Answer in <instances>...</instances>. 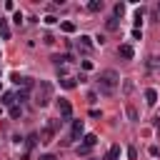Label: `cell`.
Segmentation results:
<instances>
[{
    "instance_id": "6da1fadb",
    "label": "cell",
    "mask_w": 160,
    "mask_h": 160,
    "mask_svg": "<svg viewBox=\"0 0 160 160\" xmlns=\"http://www.w3.org/2000/svg\"><path fill=\"white\" fill-rule=\"evenodd\" d=\"M118 85H120V75H118L115 70H102V72H100L98 88H100L102 95H112V92L118 90Z\"/></svg>"
},
{
    "instance_id": "7a4b0ae2",
    "label": "cell",
    "mask_w": 160,
    "mask_h": 160,
    "mask_svg": "<svg viewBox=\"0 0 160 160\" xmlns=\"http://www.w3.org/2000/svg\"><path fill=\"white\" fill-rule=\"evenodd\" d=\"M50 100H52V85H50L48 80H40V82L35 85V105H38V108H45Z\"/></svg>"
},
{
    "instance_id": "3957f363",
    "label": "cell",
    "mask_w": 160,
    "mask_h": 160,
    "mask_svg": "<svg viewBox=\"0 0 160 160\" xmlns=\"http://www.w3.org/2000/svg\"><path fill=\"white\" fill-rule=\"evenodd\" d=\"M60 122H62V120H50V122L40 130V142H52V138H55V132H58Z\"/></svg>"
},
{
    "instance_id": "277c9868",
    "label": "cell",
    "mask_w": 160,
    "mask_h": 160,
    "mask_svg": "<svg viewBox=\"0 0 160 160\" xmlns=\"http://www.w3.org/2000/svg\"><path fill=\"white\" fill-rule=\"evenodd\" d=\"M58 108H60V118H62V120H70V118H72V105H70L65 98L58 100Z\"/></svg>"
},
{
    "instance_id": "5b68a950",
    "label": "cell",
    "mask_w": 160,
    "mask_h": 160,
    "mask_svg": "<svg viewBox=\"0 0 160 160\" xmlns=\"http://www.w3.org/2000/svg\"><path fill=\"white\" fill-rule=\"evenodd\" d=\"M12 82L15 85H22V88H32V78H25L20 72H12Z\"/></svg>"
},
{
    "instance_id": "8992f818",
    "label": "cell",
    "mask_w": 160,
    "mask_h": 160,
    "mask_svg": "<svg viewBox=\"0 0 160 160\" xmlns=\"http://www.w3.org/2000/svg\"><path fill=\"white\" fill-rule=\"evenodd\" d=\"M82 138V120H72V130H70V140H80Z\"/></svg>"
},
{
    "instance_id": "52a82bcc",
    "label": "cell",
    "mask_w": 160,
    "mask_h": 160,
    "mask_svg": "<svg viewBox=\"0 0 160 160\" xmlns=\"http://www.w3.org/2000/svg\"><path fill=\"white\" fill-rule=\"evenodd\" d=\"M78 45H80V50H82V52H90V50H92V38H90V35H80Z\"/></svg>"
},
{
    "instance_id": "ba28073f",
    "label": "cell",
    "mask_w": 160,
    "mask_h": 160,
    "mask_svg": "<svg viewBox=\"0 0 160 160\" xmlns=\"http://www.w3.org/2000/svg\"><path fill=\"white\" fill-rule=\"evenodd\" d=\"M118 55H120L122 60H132V55H135V52H132V45H120V48H118Z\"/></svg>"
},
{
    "instance_id": "9c48e42d",
    "label": "cell",
    "mask_w": 160,
    "mask_h": 160,
    "mask_svg": "<svg viewBox=\"0 0 160 160\" xmlns=\"http://www.w3.org/2000/svg\"><path fill=\"white\" fill-rule=\"evenodd\" d=\"M145 102H148V105H155V102H158V90H155V88H148V90H145Z\"/></svg>"
},
{
    "instance_id": "30bf717a",
    "label": "cell",
    "mask_w": 160,
    "mask_h": 160,
    "mask_svg": "<svg viewBox=\"0 0 160 160\" xmlns=\"http://www.w3.org/2000/svg\"><path fill=\"white\" fill-rule=\"evenodd\" d=\"M0 38L2 40H10V25H8L5 18H0Z\"/></svg>"
},
{
    "instance_id": "8fae6325",
    "label": "cell",
    "mask_w": 160,
    "mask_h": 160,
    "mask_svg": "<svg viewBox=\"0 0 160 160\" xmlns=\"http://www.w3.org/2000/svg\"><path fill=\"white\" fill-rule=\"evenodd\" d=\"M0 102H2V105H8V108H12L18 100H15V95H12V92H2V100H0Z\"/></svg>"
},
{
    "instance_id": "7c38bea8",
    "label": "cell",
    "mask_w": 160,
    "mask_h": 160,
    "mask_svg": "<svg viewBox=\"0 0 160 160\" xmlns=\"http://www.w3.org/2000/svg\"><path fill=\"white\" fill-rule=\"evenodd\" d=\"M98 142V135H92V132H88V135H82V145L85 148H92Z\"/></svg>"
},
{
    "instance_id": "4fadbf2b",
    "label": "cell",
    "mask_w": 160,
    "mask_h": 160,
    "mask_svg": "<svg viewBox=\"0 0 160 160\" xmlns=\"http://www.w3.org/2000/svg\"><path fill=\"white\" fill-rule=\"evenodd\" d=\"M88 10H90V12L102 10V0H90V2H88Z\"/></svg>"
},
{
    "instance_id": "5bb4252c",
    "label": "cell",
    "mask_w": 160,
    "mask_h": 160,
    "mask_svg": "<svg viewBox=\"0 0 160 160\" xmlns=\"http://www.w3.org/2000/svg\"><path fill=\"white\" fill-rule=\"evenodd\" d=\"M8 112H10V118H12V120H18V118H20V115H22V108H20V105H18V102H15V105H12V108H10V110H8Z\"/></svg>"
},
{
    "instance_id": "9a60e30c",
    "label": "cell",
    "mask_w": 160,
    "mask_h": 160,
    "mask_svg": "<svg viewBox=\"0 0 160 160\" xmlns=\"http://www.w3.org/2000/svg\"><path fill=\"white\" fill-rule=\"evenodd\" d=\"M125 112H128V118H130L132 122H138V120H140V115H138V110H135L132 105H128V108H125Z\"/></svg>"
},
{
    "instance_id": "2e32d148",
    "label": "cell",
    "mask_w": 160,
    "mask_h": 160,
    "mask_svg": "<svg viewBox=\"0 0 160 160\" xmlns=\"http://www.w3.org/2000/svg\"><path fill=\"white\" fill-rule=\"evenodd\" d=\"M60 30H62V32H75V22L65 20V22H60Z\"/></svg>"
},
{
    "instance_id": "e0dca14e",
    "label": "cell",
    "mask_w": 160,
    "mask_h": 160,
    "mask_svg": "<svg viewBox=\"0 0 160 160\" xmlns=\"http://www.w3.org/2000/svg\"><path fill=\"white\" fill-rule=\"evenodd\" d=\"M60 85L70 90V88H75V78H62V80H60Z\"/></svg>"
},
{
    "instance_id": "ac0fdd59",
    "label": "cell",
    "mask_w": 160,
    "mask_h": 160,
    "mask_svg": "<svg viewBox=\"0 0 160 160\" xmlns=\"http://www.w3.org/2000/svg\"><path fill=\"white\" fill-rule=\"evenodd\" d=\"M38 140H40V135H35V132H32V135H28V150H30V148H35V145H38Z\"/></svg>"
},
{
    "instance_id": "d6986e66",
    "label": "cell",
    "mask_w": 160,
    "mask_h": 160,
    "mask_svg": "<svg viewBox=\"0 0 160 160\" xmlns=\"http://www.w3.org/2000/svg\"><path fill=\"white\" fill-rule=\"evenodd\" d=\"M118 155H120V148H118V145H112V148H110V152H108V160H118Z\"/></svg>"
},
{
    "instance_id": "ffe728a7",
    "label": "cell",
    "mask_w": 160,
    "mask_h": 160,
    "mask_svg": "<svg viewBox=\"0 0 160 160\" xmlns=\"http://www.w3.org/2000/svg\"><path fill=\"white\" fill-rule=\"evenodd\" d=\"M105 25H108V30H118V18H115V15H112V18H108V22H105Z\"/></svg>"
},
{
    "instance_id": "44dd1931",
    "label": "cell",
    "mask_w": 160,
    "mask_h": 160,
    "mask_svg": "<svg viewBox=\"0 0 160 160\" xmlns=\"http://www.w3.org/2000/svg\"><path fill=\"white\" fill-rule=\"evenodd\" d=\"M25 98H28V88H22V90H18V95H15V100H20V102H22Z\"/></svg>"
},
{
    "instance_id": "7402d4cb",
    "label": "cell",
    "mask_w": 160,
    "mask_h": 160,
    "mask_svg": "<svg viewBox=\"0 0 160 160\" xmlns=\"http://www.w3.org/2000/svg\"><path fill=\"white\" fill-rule=\"evenodd\" d=\"M122 12H125V5H122V2H118V5H115V18H120Z\"/></svg>"
},
{
    "instance_id": "603a6c76",
    "label": "cell",
    "mask_w": 160,
    "mask_h": 160,
    "mask_svg": "<svg viewBox=\"0 0 160 160\" xmlns=\"http://www.w3.org/2000/svg\"><path fill=\"white\" fill-rule=\"evenodd\" d=\"M75 152H78V155H88V152H90V148H85V145H78V148H75Z\"/></svg>"
},
{
    "instance_id": "cb8c5ba5",
    "label": "cell",
    "mask_w": 160,
    "mask_h": 160,
    "mask_svg": "<svg viewBox=\"0 0 160 160\" xmlns=\"http://www.w3.org/2000/svg\"><path fill=\"white\" fill-rule=\"evenodd\" d=\"M128 158H130V160H135V158H138V148H132V145H130V148H128Z\"/></svg>"
},
{
    "instance_id": "d4e9b609",
    "label": "cell",
    "mask_w": 160,
    "mask_h": 160,
    "mask_svg": "<svg viewBox=\"0 0 160 160\" xmlns=\"http://www.w3.org/2000/svg\"><path fill=\"white\" fill-rule=\"evenodd\" d=\"M42 22H45V25H55V22H58V18H55V15H48Z\"/></svg>"
},
{
    "instance_id": "484cf974",
    "label": "cell",
    "mask_w": 160,
    "mask_h": 160,
    "mask_svg": "<svg viewBox=\"0 0 160 160\" xmlns=\"http://www.w3.org/2000/svg\"><path fill=\"white\" fill-rule=\"evenodd\" d=\"M40 160H58V158H55L52 152H42V155H40Z\"/></svg>"
},
{
    "instance_id": "4316f807",
    "label": "cell",
    "mask_w": 160,
    "mask_h": 160,
    "mask_svg": "<svg viewBox=\"0 0 160 160\" xmlns=\"http://www.w3.org/2000/svg\"><path fill=\"white\" fill-rule=\"evenodd\" d=\"M12 20H15V22H18V25H20V22H22V12H20V10H18V12H15V15H12Z\"/></svg>"
},
{
    "instance_id": "83f0119b",
    "label": "cell",
    "mask_w": 160,
    "mask_h": 160,
    "mask_svg": "<svg viewBox=\"0 0 160 160\" xmlns=\"http://www.w3.org/2000/svg\"><path fill=\"white\" fill-rule=\"evenodd\" d=\"M42 42H45V45H52V42H55V38H52V35H45V38H42Z\"/></svg>"
},
{
    "instance_id": "f1b7e54d",
    "label": "cell",
    "mask_w": 160,
    "mask_h": 160,
    "mask_svg": "<svg viewBox=\"0 0 160 160\" xmlns=\"http://www.w3.org/2000/svg\"><path fill=\"white\" fill-rule=\"evenodd\" d=\"M80 65H82V70H92V62H90V60H82Z\"/></svg>"
},
{
    "instance_id": "f546056e",
    "label": "cell",
    "mask_w": 160,
    "mask_h": 160,
    "mask_svg": "<svg viewBox=\"0 0 160 160\" xmlns=\"http://www.w3.org/2000/svg\"><path fill=\"white\" fill-rule=\"evenodd\" d=\"M148 152H150L152 158H158V152H160V150H158V145H150V150H148Z\"/></svg>"
},
{
    "instance_id": "4dcf8cb0",
    "label": "cell",
    "mask_w": 160,
    "mask_h": 160,
    "mask_svg": "<svg viewBox=\"0 0 160 160\" xmlns=\"http://www.w3.org/2000/svg\"><path fill=\"white\" fill-rule=\"evenodd\" d=\"M0 112H2V108H0Z\"/></svg>"
}]
</instances>
